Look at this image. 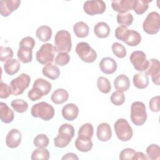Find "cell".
I'll use <instances>...</instances> for the list:
<instances>
[{
    "mask_svg": "<svg viewBox=\"0 0 160 160\" xmlns=\"http://www.w3.org/2000/svg\"><path fill=\"white\" fill-rule=\"evenodd\" d=\"M49 138L44 134H39L37 135L34 140L33 143L34 145L38 148H45L49 144Z\"/></svg>",
    "mask_w": 160,
    "mask_h": 160,
    "instance_id": "f35d334b",
    "label": "cell"
},
{
    "mask_svg": "<svg viewBox=\"0 0 160 160\" xmlns=\"http://www.w3.org/2000/svg\"><path fill=\"white\" fill-rule=\"evenodd\" d=\"M78 159L79 158L76 156V154L72 152L67 153L64 154L62 158V159Z\"/></svg>",
    "mask_w": 160,
    "mask_h": 160,
    "instance_id": "f907efd6",
    "label": "cell"
},
{
    "mask_svg": "<svg viewBox=\"0 0 160 160\" xmlns=\"http://www.w3.org/2000/svg\"><path fill=\"white\" fill-rule=\"evenodd\" d=\"M54 49L56 52H69L72 48L71 36L66 30H60L54 37Z\"/></svg>",
    "mask_w": 160,
    "mask_h": 160,
    "instance_id": "3957f363",
    "label": "cell"
},
{
    "mask_svg": "<svg viewBox=\"0 0 160 160\" xmlns=\"http://www.w3.org/2000/svg\"><path fill=\"white\" fill-rule=\"evenodd\" d=\"M133 160H144V159H148V157H147L142 152H136L134 155L132 157Z\"/></svg>",
    "mask_w": 160,
    "mask_h": 160,
    "instance_id": "681fc988",
    "label": "cell"
},
{
    "mask_svg": "<svg viewBox=\"0 0 160 160\" xmlns=\"http://www.w3.org/2000/svg\"><path fill=\"white\" fill-rule=\"evenodd\" d=\"M76 52L84 62L91 63L97 58V53L86 42H80L76 47Z\"/></svg>",
    "mask_w": 160,
    "mask_h": 160,
    "instance_id": "52a82bcc",
    "label": "cell"
},
{
    "mask_svg": "<svg viewBox=\"0 0 160 160\" xmlns=\"http://www.w3.org/2000/svg\"><path fill=\"white\" fill-rule=\"evenodd\" d=\"M114 128L118 138L122 141H128L133 135V131L128 121L123 118L118 119L114 124Z\"/></svg>",
    "mask_w": 160,
    "mask_h": 160,
    "instance_id": "8992f818",
    "label": "cell"
},
{
    "mask_svg": "<svg viewBox=\"0 0 160 160\" xmlns=\"http://www.w3.org/2000/svg\"><path fill=\"white\" fill-rule=\"evenodd\" d=\"M131 120L136 126H142L147 119V112L144 104L141 101H135L131 106Z\"/></svg>",
    "mask_w": 160,
    "mask_h": 160,
    "instance_id": "5b68a950",
    "label": "cell"
},
{
    "mask_svg": "<svg viewBox=\"0 0 160 160\" xmlns=\"http://www.w3.org/2000/svg\"><path fill=\"white\" fill-rule=\"evenodd\" d=\"M136 151L132 148H126L122 150L119 154V159L121 160L132 159Z\"/></svg>",
    "mask_w": 160,
    "mask_h": 160,
    "instance_id": "bcb514c9",
    "label": "cell"
},
{
    "mask_svg": "<svg viewBox=\"0 0 160 160\" xmlns=\"http://www.w3.org/2000/svg\"><path fill=\"white\" fill-rule=\"evenodd\" d=\"M52 88L51 83L42 78L36 79L33 83L32 88L28 92V98L35 101L41 99L43 96L49 94Z\"/></svg>",
    "mask_w": 160,
    "mask_h": 160,
    "instance_id": "6da1fadb",
    "label": "cell"
},
{
    "mask_svg": "<svg viewBox=\"0 0 160 160\" xmlns=\"http://www.w3.org/2000/svg\"><path fill=\"white\" fill-rule=\"evenodd\" d=\"M125 96L123 92L116 91L113 92L111 96V102L116 106H121L125 102Z\"/></svg>",
    "mask_w": 160,
    "mask_h": 160,
    "instance_id": "60d3db41",
    "label": "cell"
},
{
    "mask_svg": "<svg viewBox=\"0 0 160 160\" xmlns=\"http://www.w3.org/2000/svg\"><path fill=\"white\" fill-rule=\"evenodd\" d=\"M159 96H156L149 100V106L152 112H158L159 111Z\"/></svg>",
    "mask_w": 160,
    "mask_h": 160,
    "instance_id": "7dc6e473",
    "label": "cell"
},
{
    "mask_svg": "<svg viewBox=\"0 0 160 160\" xmlns=\"http://www.w3.org/2000/svg\"><path fill=\"white\" fill-rule=\"evenodd\" d=\"M134 68L138 71H146L149 65V60L146 59V54L141 51H133L129 57Z\"/></svg>",
    "mask_w": 160,
    "mask_h": 160,
    "instance_id": "8fae6325",
    "label": "cell"
},
{
    "mask_svg": "<svg viewBox=\"0 0 160 160\" xmlns=\"http://www.w3.org/2000/svg\"><path fill=\"white\" fill-rule=\"evenodd\" d=\"M142 28L148 34H157L160 28V16L158 12L152 11L149 12L142 23Z\"/></svg>",
    "mask_w": 160,
    "mask_h": 160,
    "instance_id": "ba28073f",
    "label": "cell"
},
{
    "mask_svg": "<svg viewBox=\"0 0 160 160\" xmlns=\"http://www.w3.org/2000/svg\"><path fill=\"white\" fill-rule=\"evenodd\" d=\"M73 31L77 37L84 38L89 34V28L86 23L83 21H79L73 26Z\"/></svg>",
    "mask_w": 160,
    "mask_h": 160,
    "instance_id": "f1b7e54d",
    "label": "cell"
},
{
    "mask_svg": "<svg viewBox=\"0 0 160 160\" xmlns=\"http://www.w3.org/2000/svg\"><path fill=\"white\" fill-rule=\"evenodd\" d=\"M11 94H12V92L10 86L1 81L0 83V98H8Z\"/></svg>",
    "mask_w": 160,
    "mask_h": 160,
    "instance_id": "f6af8a7d",
    "label": "cell"
},
{
    "mask_svg": "<svg viewBox=\"0 0 160 160\" xmlns=\"http://www.w3.org/2000/svg\"><path fill=\"white\" fill-rule=\"evenodd\" d=\"M97 86L99 90L104 94L109 93L111 89V85L109 81L108 78L103 76H100L98 78Z\"/></svg>",
    "mask_w": 160,
    "mask_h": 160,
    "instance_id": "836d02e7",
    "label": "cell"
},
{
    "mask_svg": "<svg viewBox=\"0 0 160 160\" xmlns=\"http://www.w3.org/2000/svg\"><path fill=\"white\" fill-rule=\"evenodd\" d=\"M112 51L113 54L119 58H124L127 54L125 47L119 42H114L112 44Z\"/></svg>",
    "mask_w": 160,
    "mask_h": 160,
    "instance_id": "ab89813d",
    "label": "cell"
},
{
    "mask_svg": "<svg viewBox=\"0 0 160 160\" xmlns=\"http://www.w3.org/2000/svg\"><path fill=\"white\" fill-rule=\"evenodd\" d=\"M141 41V36L134 30L129 29L128 34L124 42L129 46H136Z\"/></svg>",
    "mask_w": 160,
    "mask_h": 160,
    "instance_id": "4dcf8cb0",
    "label": "cell"
},
{
    "mask_svg": "<svg viewBox=\"0 0 160 160\" xmlns=\"http://www.w3.org/2000/svg\"><path fill=\"white\" fill-rule=\"evenodd\" d=\"M12 109L17 112L22 113L28 109V102L23 99H14L11 103Z\"/></svg>",
    "mask_w": 160,
    "mask_h": 160,
    "instance_id": "8d00e7d4",
    "label": "cell"
},
{
    "mask_svg": "<svg viewBox=\"0 0 160 160\" xmlns=\"http://www.w3.org/2000/svg\"><path fill=\"white\" fill-rule=\"evenodd\" d=\"M146 74L151 76L152 81L156 85H159L160 77V63L156 59L149 60V65L146 70Z\"/></svg>",
    "mask_w": 160,
    "mask_h": 160,
    "instance_id": "4fadbf2b",
    "label": "cell"
},
{
    "mask_svg": "<svg viewBox=\"0 0 160 160\" xmlns=\"http://www.w3.org/2000/svg\"><path fill=\"white\" fill-rule=\"evenodd\" d=\"M94 133V128L91 124L85 123L79 129L78 137L83 139H91Z\"/></svg>",
    "mask_w": 160,
    "mask_h": 160,
    "instance_id": "f546056e",
    "label": "cell"
},
{
    "mask_svg": "<svg viewBox=\"0 0 160 160\" xmlns=\"http://www.w3.org/2000/svg\"><path fill=\"white\" fill-rule=\"evenodd\" d=\"M110 32V27L105 22H98L94 27V32L95 35L99 38H106L108 37Z\"/></svg>",
    "mask_w": 160,
    "mask_h": 160,
    "instance_id": "d4e9b609",
    "label": "cell"
},
{
    "mask_svg": "<svg viewBox=\"0 0 160 160\" xmlns=\"http://www.w3.org/2000/svg\"><path fill=\"white\" fill-rule=\"evenodd\" d=\"M134 0L112 1L111 6L114 11L118 13H126L132 9Z\"/></svg>",
    "mask_w": 160,
    "mask_h": 160,
    "instance_id": "e0dca14e",
    "label": "cell"
},
{
    "mask_svg": "<svg viewBox=\"0 0 160 160\" xmlns=\"http://www.w3.org/2000/svg\"><path fill=\"white\" fill-rule=\"evenodd\" d=\"M129 31V29L127 28V26H122V25L119 26L115 30V32H114L115 37L116 38V39L124 42L128 34Z\"/></svg>",
    "mask_w": 160,
    "mask_h": 160,
    "instance_id": "b9f144b4",
    "label": "cell"
},
{
    "mask_svg": "<svg viewBox=\"0 0 160 160\" xmlns=\"http://www.w3.org/2000/svg\"><path fill=\"white\" fill-rule=\"evenodd\" d=\"M22 135L17 129H11L6 137V144L9 148H17L21 142Z\"/></svg>",
    "mask_w": 160,
    "mask_h": 160,
    "instance_id": "9a60e30c",
    "label": "cell"
},
{
    "mask_svg": "<svg viewBox=\"0 0 160 160\" xmlns=\"http://www.w3.org/2000/svg\"><path fill=\"white\" fill-rule=\"evenodd\" d=\"M42 72L44 76L52 80L57 79L60 76L59 69L58 66L52 63L45 64V66L42 68Z\"/></svg>",
    "mask_w": 160,
    "mask_h": 160,
    "instance_id": "603a6c76",
    "label": "cell"
},
{
    "mask_svg": "<svg viewBox=\"0 0 160 160\" xmlns=\"http://www.w3.org/2000/svg\"><path fill=\"white\" fill-rule=\"evenodd\" d=\"M21 4L19 0L0 1V13L3 17H8L16 10Z\"/></svg>",
    "mask_w": 160,
    "mask_h": 160,
    "instance_id": "5bb4252c",
    "label": "cell"
},
{
    "mask_svg": "<svg viewBox=\"0 0 160 160\" xmlns=\"http://www.w3.org/2000/svg\"><path fill=\"white\" fill-rule=\"evenodd\" d=\"M151 1L134 0L132 9L137 14H142L149 8V3Z\"/></svg>",
    "mask_w": 160,
    "mask_h": 160,
    "instance_id": "d6a6232c",
    "label": "cell"
},
{
    "mask_svg": "<svg viewBox=\"0 0 160 160\" xmlns=\"http://www.w3.org/2000/svg\"><path fill=\"white\" fill-rule=\"evenodd\" d=\"M31 113L34 118H40L44 121H49L54 116V109L51 104L42 101L32 106Z\"/></svg>",
    "mask_w": 160,
    "mask_h": 160,
    "instance_id": "277c9868",
    "label": "cell"
},
{
    "mask_svg": "<svg viewBox=\"0 0 160 160\" xmlns=\"http://www.w3.org/2000/svg\"><path fill=\"white\" fill-rule=\"evenodd\" d=\"M20 63L16 59H9L4 64V69L8 75L12 76L16 74L20 69Z\"/></svg>",
    "mask_w": 160,
    "mask_h": 160,
    "instance_id": "4316f807",
    "label": "cell"
},
{
    "mask_svg": "<svg viewBox=\"0 0 160 160\" xmlns=\"http://www.w3.org/2000/svg\"><path fill=\"white\" fill-rule=\"evenodd\" d=\"M50 154L49 151L45 148H38L34 150L31 154V159L32 160L40 159L48 160L49 159Z\"/></svg>",
    "mask_w": 160,
    "mask_h": 160,
    "instance_id": "e575fe53",
    "label": "cell"
},
{
    "mask_svg": "<svg viewBox=\"0 0 160 160\" xmlns=\"http://www.w3.org/2000/svg\"><path fill=\"white\" fill-rule=\"evenodd\" d=\"M70 61V56L68 52H58L55 58V62L57 65L64 66L69 63Z\"/></svg>",
    "mask_w": 160,
    "mask_h": 160,
    "instance_id": "7bdbcfd3",
    "label": "cell"
},
{
    "mask_svg": "<svg viewBox=\"0 0 160 160\" xmlns=\"http://www.w3.org/2000/svg\"><path fill=\"white\" fill-rule=\"evenodd\" d=\"M114 85L116 90L121 92L126 91L130 87L129 79L125 74H120L114 79Z\"/></svg>",
    "mask_w": 160,
    "mask_h": 160,
    "instance_id": "7402d4cb",
    "label": "cell"
},
{
    "mask_svg": "<svg viewBox=\"0 0 160 160\" xmlns=\"http://www.w3.org/2000/svg\"><path fill=\"white\" fill-rule=\"evenodd\" d=\"M13 57L12 49L9 47H0V60L2 62L12 59Z\"/></svg>",
    "mask_w": 160,
    "mask_h": 160,
    "instance_id": "ee69618b",
    "label": "cell"
},
{
    "mask_svg": "<svg viewBox=\"0 0 160 160\" xmlns=\"http://www.w3.org/2000/svg\"><path fill=\"white\" fill-rule=\"evenodd\" d=\"M51 28L46 25L41 26L39 27L36 32V37L42 42H47L50 40L52 36Z\"/></svg>",
    "mask_w": 160,
    "mask_h": 160,
    "instance_id": "83f0119b",
    "label": "cell"
},
{
    "mask_svg": "<svg viewBox=\"0 0 160 160\" xmlns=\"http://www.w3.org/2000/svg\"><path fill=\"white\" fill-rule=\"evenodd\" d=\"M117 21L118 24L122 26H130L133 22V16L130 12L118 13L117 14Z\"/></svg>",
    "mask_w": 160,
    "mask_h": 160,
    "instance_id": "d590c367",
    "label": "cell"
},
{
    "mask_svg": "<svg viewBox=\"0 0 160 160\" xmlns=\"http://www.w3.org/2000/svg\"><path fill=\"white\" fill-rule=\"evenodd\" d=\"M99 68L101 71L106 74L114 73L118 68L116 61L110 57L103 58L99 62Z\"/></svg>",
    "mask_w": 160,
    "mask_h": 160,
    "instance_id": "2e32d148",
    "label": "cell"
},
{
    "mask_svg": "<svg viewBox=\"0 0 160 160\" xmlns=\"http://www.w3.org/2000/svg\"><path fill=\"white\" fill-rule=\"evenodd\" d=\"M106 8V4L102 0L86 1L83 6L84 12L90 16L102 14L104 12Z\"/></svg>",
    "mask_w": 160,
    "mask_h": 160,
    "instance_id": "7c38bea8",
    "label": "cell"
},
{
    "mask_svg": "<svg viewBox=\"0 0 160 160\" xmlns=\"http://www.w3.org/2000/svg\"><path fill=\"white\" fill-rule=\"evenodd\" d=\"M69 98L68 92L62 88L56 89L51 95V101L56 104H61L68 101Z\"/></svg>",
    "mask_w": 160,
    "mask_h": 160,
    "instance_id": "cb8c5ba5",
    "label": "cell"
},
{
    "mask_svg": "<svg viewBox=\"0 0 160 160\" xmlns=\"http://www.w3.org/2000/svg\"><path fill=\"white\" fill-rule=\"evenodd\" d=\"M79 114L78 107L73 103H68L62 109V116L67 121H72L77 118Z\"/></svg>",
    "mask_w": 160,
    "mask_h": 160,
    "instance_id": "ac0fdd59",
    "label": "cell"
},
{
    "mask_svg": "<svg viewBox=\"0 0 160 160\" xmlns=\"http://www.w3.org/2000/svg\"><path fill=\"white\" fill-rule=\"evenodd\" d=\"M54 47L52 44L45 43L36 53V61L41 64L52 63L54 58Z\"/></svg>",
    "mask_w": 160,
    "mask_h": 160,
    "instance_id": "9c48e42d",
    "label": "cell"
},
{
    "mask_svg": "<svg viewBox=\"0 0 160 160\" xmlns=\"http://www.w3.org/2000/svg\"><path fill=\"white\" fill-rule=\"evenodd\" d=\"M31 78L25 73H22L16 78L12 79L10 82V88L11 89L12 94L18 96L23 93L30 84Z\"/></svg>",
    "mask_w": 160,
    "mask_h": 160,
    "instance_id": "30bf717a",
    "label": "cell"
},
{
    "mask_svg": "<svg viewBox=\"0 0 160 160\" xmlns=\"http://www.w3.org/2000/svg\"><path fill=\"white\" fill-rule=\"evenodd\" d=\"M112 137V130L110 125L106 122L99 124L97 128V138L102 142L109 141Z\"/></svg>",
    "mask_w": 160,
    "mask_h": 160,
    "instance_id": "d6986e66",
    "label": "cell"
},
{
    "mask_svg": "<svg viewBox=\"0 0 160 160\" xmlns=\"http://www.w3.org/2000/svg\"><path fill=\"white\" fill-rule=\"evenodd\" d=\"M35 44H36L35 41L32 37L26 36L23 38L21 40V41L19 42V46H25L33 49L35 46Z\"/></svg>",
    "mask_w": 160,
    "mask_h": 160,
    "instance_id": "c3c4849f",
    "label": "cell"
},
{
    "mask_svg": "<svg viewBox=\"0 0 160 160\" xmlns=\"http://www.w3.org/2000/svg\"><path fill=\"white\" fill-rule=\"evenodd\" d=\"M75 146L79 151L86 152L91 150L93 143L91 139H83L78 138L75 141Z\"/></svg>",
    "mask_w": 160,
    "mask_h": 160,
    "instance_id": "1f68e13d",
    "label": "cell"
},
{
    "mask_svg": "<svg viewBox=\"0 0 160 160\" xmlns=\"http://www.w3.org/2000/svg\"><path fill=\"white\" fill-rule=\"evenodd\" d=\"M74 128L69 124H62L58 129V135L54 139L55 147L62 148L66 147L74 136Z\"/></svg>",
    "mask_w": 160,
    "mask_h": 160,
    "instance_id": "7a4b0ae2",
    "label": "cell"
},
{
    "mask_svg": "<svg viewBox=\"0 0 160 160\" xmlns=\"http://www.w3.org/2000/svg\"><path fill=\"white\" fill-rule=\"evenodd\" d=\"M17 56L19 60L22 63H29L32 59V49L25 46H19Z\"/></svg>",
    "mask_w": 160,
    "mask_h": 160,
    "instance_id": "44dd1931",
    "label": "cell"
},
{
    "mask_svg": "<svg viewBox=\"0 0 160 160\" xmlns=\"http://www.w3.org/2000/svg\"><path fill=\"white\" fill-rule=\"evenodd\" d=\"M0 118L2 122L8 124L11 122L14 118V112L10 109L6 103H0Z\"/></svg>",
    "mask_w": 160,
    "mask_h": 160,
    "instance_id": "ffe728a7",
    "label": "cell"
},
{
    "mask_svg": "<svg viewBox=\"0 0 160 160\" xmlns=\"http://www.w3.org/2000/svg\"><path fill=\"white\" fill-rule=\"evenodd\" d=\"M146 153L148 159L154 160L160 159V148L158 145L152 144L146 148Z\"/></svg>",
    "mask_w": 160,
    "mask_h": 160,
    "instance_id": "74e56055",
    "label": "cell"
},
{
    "mask_svg": "<svg viewBox=\"0 0 160 160\" xmlns=\"http://www.w3.org/2000/svg\"><path fill=\"white\" fill-rule=\"evenodd\" d=\"M133 84L138 89H144L149 84V78L146 73L139 72L134 75Z\"/></svg>",
    "mask_w": 160,
    "mask_h": 160,
    "instance_id": "484cf974",
    "label": "cell"
}]
</instances>
